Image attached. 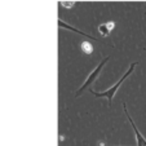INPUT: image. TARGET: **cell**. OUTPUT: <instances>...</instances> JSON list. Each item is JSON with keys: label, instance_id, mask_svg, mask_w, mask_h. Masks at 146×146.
<instances>
[{"label": "cell", "instance_id": "277c9868", "mask_svg": "<svg viewBox=\"0 0 146 146\" xmlns=\"http://www.w3.org/2000/svg\"><path fill=\"white\" fill-rule=\"evenodd\" d=\"M58 25L61 26V27H66V29H69V30H72V31H75V33H79V34H82V35H84V36H88L89 39H94V38H92L91 35H88V34H86V33H83V31H80V30H76V29H74V27H71V26H69V25H65L62 21H58Z\"/></svg>", "mask_w": 146, "mask_h": 146}, {"label": "cell", "instance_id": "7a4b0ae2", "mask_svg": "<svg viewBox=\"0 0 146 146\" xmlns=\"http://www.w3.org/2000/svg\"><path fill=\"white\" fill-rule=\"evenodd\" d=\"M108 61H109V57H105V58H104V60L101 61V62H100V65H98V66H97L96 69H94L93 71H92L91 74H89V76L86 79V82H84V84H83V86L80 87V89H79V91H78V93H76V94H80L83 91H84V89L87 88V87H89V86H91V84H92V83L94 82V79H96V78H97V75L100 74V71H101V69H102V67H104V66H105V64H106V62H108Z\"/></svg>", "mask_w": 146, "mask_h": 146}, {"label": "cell", "instance_id": "6da1fadb", "mask_svg": "<svg viewBox=\"0 0 146 146\" xmlns=\"http://www.w3.org/2000/svg\"><path fill=\"white\" fill-rule=\"evenodd\" d=\"M136 65H137V62H133V64L131 65L129 69L127 70V72H125V74H124L123 76L120 78V80H119L118 83H115V84H114V86L111 87L110 89H108V91H105V92H94V91H92V89H91V93H92V94H94V96H96L97 98H98V97H105V98H108V100H109V104L111 105V102H113V97H114V94H115V92L118 91V88L120 87L121 83H123L124 80H125L131 74H132V71L135 70Z\"/></svg>", "mask_w": 146, "mask_h": 146}, {"label": "cell", "instance_id": "5b68a950", "mask_svg": "<svg viewBox=\"0 0 146 146\" xmlns=\"http://www.w3.org/2000/svg\"><path fill=\"white\" fill-rule=\"evenodd\" d=\"M98 29H100V31H101V35H104V36L109 35V33H110V29H109V23H104V25H101Z\"/></svg>", "mask_w": 146, "mask_h": 146}, {"label": "cell", "instance_id": "3957f363", "mask_svg": "<svg viewBox=\"0 0 146 146\" xmlns=\"http://www.w3.org/2000/svg\"><path fill=\"white\" fill-rule=\"evenodd\" d=\"M124 111H125V114H127V116H128V120H129V123L132 124V127H133V131H135V135H136V138H137V146H146V140L142 137V135H141L140 132H138V129H137V127H136V124L133 123V120H132V118L129 116V114H128V111H127V106L124 105Z\"/></svg>", "mask_w": 146, "mask_h": 146}]
</instances>
